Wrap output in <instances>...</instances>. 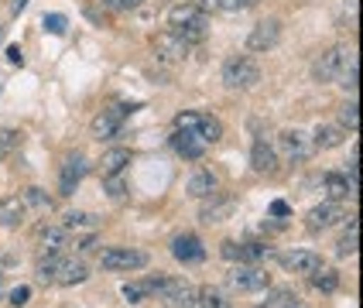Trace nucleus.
<instances>
[{
    "label": "nucleus",
    "mask_w": 363,
    "mask_h": 308,
    "mask_svg": "<svg viewBox=\"0 0 363 308\" xmlns=\"http://www.w3.org/2000/svg\"><path fill=\"white\" fill-rule=\"evenodd\" d=\"M89 278V270H86V264L82 261H76V257H62V253H48V257H41L38 261V281H45V285H82Z\"/></svg>",
    "instance_id": "1"
},
{
    "label": "nucleus",
    "mask_w": 363,
    "mask_h": 308,
    "mask_svg": "<svg viewBox=\"0 0 363 308\" xmlns=\"http://www.w3.org/2000/svg\"><path fill=\"white\" fill-rule=\"evenodd\" d=\"M168 24H172V35H179L185 45H199L206 38V14L192 4H179L168 11Z\"/></svg>",
    "instance_id": "2"
},
{
    "label": "nucleus",
    "mask_w": 363,
    "mask_h": 308,
    "mask_svg": "<svg viewBox=\"0 0 363 308\" xmlns=\"http://www.w3.org/2000/svg\"><path fill=\"white\" fill-rule=\"evenodd\" d=\"M144 285H147L151 295H158L168 308H196V298H199V291L189 281H182V278H151Z\"/></svg>",
    "instance_id": "3"
},
{
    "label": "nucleus",
    "mask_w": 363,
    "mask_h": 308,
    "mask_svg": "<svg viewBox=\"0 0 363 308\" xmlns=\"http://www.w3.org/2000/svg\"><path fill=\"white\" fill-rule=\"evenodd\" d=\"M223 82H226V89H250L261 82V69L250 55H233L223 65Z\"/></svg>",
    "instance_id": "4"
},
{
    "label": "nucleus",
    "mask_w": 363,
    "mask_h": 308,
    "mask_svg": "<svg viewBox=\"0 0 363 308\" xmlns=\"http://www.w3.org/2000/svg\"><path fill=\"white\" fill-rule=\"evenodd\" d=\"M100 264L106 270H141L147 267V253L134 250V246H110V250H103Z\"/></svg>",
    "instance_id": "5"
},
{
    "label": "nucleus",
    "mask_w": 363,
    "mask_h": 308,
    "mask_svg": "<svg viewBox=\"0 0 363 308\" xmlns=\"http://www.w3.org/2000/svg\"><path fill=\"white\" fill-rule=\"evenodd\" d=\"M134 113V106H110V110H103L100 117L93 120V137L96 141H110V137H117L121 134L123 120Z\"/></svg>",
    "instance_id": "6"
},
{
    "label": "nucleus",
    "mask_w": 363,
    "mask_h": 308,
    "mask_svg": "<svg viewBox=\"0 0 363 308\" xmlns=\"http://www.w3.org/2000/svg\"><path fill=\"white\" fill-rule=\"evenodd\" d=\"M353 52L350 48H343V45H336V48H329V52H323V59L312 65V76L319 82H336V76H340V69L346 65V59H350Z\"/></svg>",
    "instance_id": "7"
},
{
    "label": "nucleus",
    "mask_w": 363,
    "mask_h": 308,
    "mask_svg": "<svg viewBox=\"0 0 363 308\" xmlns=\"http://www.w3.org/2000/svg\"><path fill=\"white\" fill-rule=\"evenodd\" d=\"M267 285H271V278L264 274L261 267H254V264H240L233 274H230V287H233V291H240V295L264 291Z\"/></svg>",
    "instance_id": "8"
},
{
    "label": "nucleus",
    "mask_w": 363,
    "mask_h": 308,
    "mask_svg": "<svg viewBox=\"0 0 363 308\" xmlns=\"http://www.w3.org/2000/svg\"><path fill=\"white\" fill-rule=\"evenodd\" d=\"M172 257L179 264H199V261H206V244L196 233H182V236L172 240Z\"/></svg>",
    "instance_id": "9"
},
{
    "label": "nucleus",
    "mask_w": 363,
    "mask_h": 308,
    "mask_svg": "<svg viewBox=\"0 0 363 308\" xmlns=\"http://www.w3.org/2000/svg\"><path fill=\"white\" fill-rule=\"evenodd\" d=\"M340 219H346V209L340 203H333V199H325L323 205H315V209L308 212L305 226H308L312 233H323V229H329V226L340 223Z\"/></svg>",
    "instance_id": "10"
},
{
    "label": "nucleus",
    "mask_w": 363,
    "mask_h": 308,
    "mask_svg": "<svg viewBox=\"0 0 363 308\" xmlns=\"http://www.w3.org/2000/svg\"><path fill=\"white\" fill-rule=\"evenodd\" d=\"M278 41H281V21L267 18V21H261V24L250 31L247 48H250V52H267V48H274Z\"/></svg>",
    "instance_id": "11"
},
{
    "label": "nucleus",
    "mask_w": 363,
    "mask_h": 308,
    "mask_svg": "<svg viewBox=\"0 0 363 308\" xmlns=\"http://www.w3.org/2000/svg\"><path fill=\"white\" fill-rule=\"evenodd\" d=\"M86 171H89V161H86L82 154H69L65 164H62V178H59L62 195H72V192H76V185L86 178Z\"/></svg>",
    "instance_id": "12"
},
{
    "label": "nucleus",
    "mask_w": 363,
    "mask_h": 308,
    "mask_svg": "<svg viewBox=\"0 0 363 308\" xmlns=\"http://www.w3.org/2000/svg\"><path fill=\"white\" fill-rule=\"evenodd\" d=\"M281 147H284V154L291 158V161H308L312 158V137L305 134V130H284L281 134Z\"/></svg>",
    "instance_id": "13"
},
{
    "label": "nucleus",
    "mask_w": 363,
    "mask_h": 308,
    "mask_svg": "<svg viewBox=\"0 0 363 308\" xmlns=\"http://www.w3.org/2000/svg\"><path fill=\"white\" fill-rule=\"evenodd\" d=\"M172 147L179 151L182 158H189V161H199L202 154H206V147H209V144L202 141V137L196 134V130H179V127H175V137H172Z\"/></svg>",
    "instance_id": "14"
},
{
    "label": "nucleus",
    "mask_w": 363,
    "mask_h": 308,
    "mask_svg": "<svg viewBox=\"0 0 363 308\" xmlns=\"http://www.w3.org/2000/svg\"><path fill=\"white\" fill-rule=\"evenodd\" d=\"M223 257L240 261V264H254V261L271 257V246H264V244H233V240H226V244H223Z\"/></svg>",
    "instance_id": "15"
},
{
    "label": "nucleus",
    "mask_w": 363,
    "mask_h": 308,
    "mask_svg": "<svg viewBox=\"0 0 363 308\" xmlns=\"http://www.w3.org/2000/svg\"><path fill=\"white\" fill-rule=\"evenodd\" d=\"M281 264L291 270V274H315L319 267H323V257L319 253H312V250H291V253H284Z\"/></svg>",
    "instance_id": "16"
},
{
    "label": "nucleus",
    "mask_w": 363,
    "mask_h": 308,
    "mask_svg": "<svg viewBox=\"0 0 363 308\" xmlns=\"http://www.w3.org/2000/svg\"><path fill=\"white\" fill-rule=\"evenodd\" d=\"M213 199L216 203H206L202 205V223H223V219H230L233 216V209H237V199H230V195H220V192H213Z\"/></svg>",
    "instance_id": "17"
},
{
    "label": "nucleus",
    "mask_w": 363,
    "mask_h": 308,
    "mask_svg": "<svg viewBox=\"0 0 363 308\" xmlns=\"http://www.w3.org/2000/svg\"><path fill=\"white\" fill-rule=\"evenodd\" d=\"M250 168H254L257 175H271V171L278 168V154H274V147L267 141H257L250 147Z\"/></svg>",
    "instance_id": "18"
},
{
    "label": "nucleus",
    "mask_w": 363,
    "mask_h": 308,
    "mask_svg": "<svg viewBox=\"0 0 363 308\" xmlns=\"http://www.w3.org/2000/svg\"><path fill=\"white\" fill-rule=\"evenodd\" d=\"M38 244L45 253H62V250L69 246V229H65V226H41Z\"/></svg>",
    "instance_id": "19"
},
{
    "label": "nucleus",
    "mask_w": 363,
    "mask_h": 308,
    "mask_svg": "<svg viewBox=\"0 0 363 308\" xmlns=\"http://www.w3.org/2000/svg\"><path fill=\"white\" fill-rule=\"evenodd\" d=\"M346 141V127H336V123H319V130L312 134V147L319 151H333Z\"/></svg>",
    "instance_id": "20"
},
{
    "label": "nucleus",
    "mask_w": 363,
    "mask_h": 308,
    "mask_svg": "<svg viewBox=\"0 0 363 308\" xmlns=\"http://www.w3.org/2000/svg\"><path fill=\"white\" fill-rule=\"evenodd\" d=\"M155 52H158L164 62H179V59H185L189 45H185L179 35H172V31H168V35H158V38H155Z\"/></svg>",
    "instance_id": "21"
},
{
    "label": "nucleus",
    "mask_w": 363,
    "mask_h": 308,
    "mask_svg": "<svg viewBox=\"0 0 363 308\" xmlns=\"http://www.w3.org/2000/svg\"><path fill=\"white\" fill-rule=\"evenodd\" d=\"M216 188H220L216 175H213V171H206V168H199V171L189 178V195H192V199H209Z\"/></svg>",
    "instance_id": "22"
},
{
    "label": "nucleus",
    "mask_w": 363,
    "mask_h": 308,
    "mask_svg": "<svg viewBox=\"0 0 363 308\" xmlns=\"http://www.w3.org/2000/svg\"><path fill=\"white\" fill-rule=\"evenodd\" d=\"M323 192H325V199L340 203V199H346V195H353L357 188L346 182V175H336V171H329V175H323Z\"/></svg>",
    "instance_id": "23"
},
{
    "label": "nucleus",
    "mask_w": 363,
    "mask_h": 308,
    "mask_svg": "<svg viewBox=\"0 0 363 308\" xmlns=\"http://www.w3.org/2000/svg\"><path fill=\"white\" fill-rule=\"evenodd\" d=\"M127 164H130V151H127V147H113V151H106V154H103V161H100L103 178H106V175H121Z\"/></svg>",
    "instance_id": "24"
},
{
    "label": "nucleus",
    "mask_w": 363,
    "mask_h": 308,
    "mask_svg": "<svg viewBox=\"0 0 363 308\" xmlns=\"http://www.w3.org/2000/svg\"><path fill=\"white\" fill-rule=\"evenodd\" d=\"M24 199L11 195V199H0V226H18L24 219Z\"/></svg>",
    "instance_id": "25"
},
{
    "label": "nucleus",
    "mask_w": 363,
    "mask_h": 308,
    "mask_svg": "<svg viewBox=\"0 0 363 308\" xmlns=\"http://www.w3.org/2000/svg\"><path fill=\"white\" fill-rule=\"evenodd\" d=\"M196 134H199L206 144H216L223 137V123L209 113H199V123H196Z\"/></svg>",
    "instance_id": "26"
},
{
    "label": "nucleus",
    "mask_w": 363,
    "mask_h": 308,
    "mask_svg": "<svg viewBox=\"0 0 363 308\" xmlns=\"http://www.w3.org/2000/svg\"><path fill=\"white\" fill-rule=\"evenodd\" d=\"M308 278H312V287H315V291H325V295L340 287V274H336L333 267H319V270L308 274Z\"/></svg>",
    "instance_id": "27"
},
{
    "label": "nucleus",
    "mask_w": 363,
    "mask_h": 308,
    "mask_svg": "<svg viewBox=\"0 0 363 308\" xmlns=\"http://www.w3.org/2000/svg\"><path fill=\"white\" fill-rule=\"evenodd\" d=\"M357 79H360V69H357V55H350V59H346V65L340 69V76H336V82L343 86L346 93H357V86H360Z\"/></svg>",
    "instance_id": "28"
},
{
    "label": "nucleus",
    "mask_w": 363,
    "mask_h": 308,
    "mask_svg": "<svg viewBox=\"0 0 363 308\" xmlns=\"http://www.w3.org/2000/svg\"><path fill=\"white\" fill-rule=\"evenodd\" d=\"M298 305V298H295V291H288V287H274L271 295H267V302L261 308H295Z\"/></svg>",
    "instance_id": "29"
},
{
    "label": "nucleus",
    "mask_w": 363,
    "mask_h": 308,
    "mask_svg": "<svg viewBox=\"0 0 363 308\" xmlns=\"http://www.w3.org/2000/svg\"><path fill=\"white\" fill-rule=\"evenodd\" d=\"M196 305L199 308H230V298L223 295L220 287H206V291H199Z\"/></svg>",
    "instance_id": "30"
},
{
    "label": "nucleus",
    "mask_w": 363,
    "mask_h": 308,
    "mask_svg": "<svg viewBox=\"0 0 363 308\" xmlns=\"http://www.w3.org/2000/svg\"><path fill=\"white\" fill-rule=\"evenodd\" d=\"M62 226H65V229H96V226H100V219H96L93 212H69Z\"/></svg>",
    "instance_id": "31"
},
{
    "label": "nucleus",
    "mask_w": 363,
    "mask_h": 308,
    "mask_svg": "<svg viewBox=\"0 0 363 308\" xmlns=\"http://www.w3.org/2000/svg\"><path fill=\"white\" fill-rule=\"evenodd\" d=\"M357 244H360V236H357V219H353V223H350V233L336 244V253H340V257H353V253H357Z\"/></svg>",
    "instance_id": "32"
},
{
    "label": "nucleus",
    "mask_w": 363,
    "mask_h": 308,
    "mask_svg": "<svg viewBox=\"0 0 363 308\" xmlns=\"http://www.w3.org/2000/svg\"><path fill=\"white\" fill-rule=\"evenodd\" d=\"M21 147V134L18 130H0V158H11Z\"/></svg>",
    "instance_id": "33"
},
{
    "label": "nucleus",
    "mask_w": 363,
    "mask_h": 308,
    "mask_svg": "<svg viewBox=\"0 0 363 308\" xmlns=\"http://www.w3.org/2000/svg\"><path fill=\"white\" fill-rule=\"evenodd\" d=\"M41 28H45L48 35H65L69 18H65V14H45V18H41Z\"/></svg>",
    "instance_id": "34"
},
{
    "label": "nucleus",
    "mask_w": 363,
    "mask_h": 308,
    "mask_svg": "<svg viewBox=\"0 0 363 308\" xmlns=\"http://www.w3.org/2000/svg\"><path fill=\"white\" fill-rule=\"evenodd\" d=\"M24 205H35V209H52V195H45V188H28V192H24Z\"/></svg>",
    "instance_id": "35"
},
{
    "label": "nucleus",
    "mask_w": 363,
    "mask_h": 308,
    "mask_svg": "<svg viewBox=\"0 0 363 308\" xmlns=\"http://www.w3.org/2000/svg\"><path fill=\"white\" fill-rule=\"evenodd\" d=\"M357 110H360L357 103H346L343 110H340V120H343V127H350V130L360 127V113H357Z\"/></svg>",
    "instance_id": "36"
},
{
    "label": "nucleus",
    "mask_w": 363,
    "mask_h": 308,
    "mask_svg": "<svg viewBox=\"0 0 363 308\" xmlns=\"http://www.w3.org/2000/svg\"><path fill=\"white\" fill-rule=\"evenodd\" d=\"M147 295H151V291H147V285H138V281H134V285H123V298H127L130 305H138V302H144Z\"/></svg>",
    "instance_id": "37"
},
{
    "label": "nucleus",
    "mask_w": 363,
    "mask_h": 308,
    "mask_svg": "<svg viewBox=\"0 0 363 308\" xmlns=\"http://www.w3.org/2000/svg\"><path fill=\"white\" fill-rule=\"evenodd\" d=\"M123 192H127V188H123L121 175H106V195H110V199H123Z\"/></svg>",
    "instance_id": "38"
},
{
    "label": "nucleus",
    "mask_w": 363,
    "mask_h": 308,
    "mask_svg": "<svg viewBox=\"0 0 363 308\" xmlns=\"http://www.w3.org/2000/svg\"><path fill=\"white\" fill-rule=\"evenodd\" d=\"M261 0H220L223 11H250V7H257Z\"/></svg>",
    "instance_id": "39"
},
{
    "label": "nucleus",
    "mask_w": 363,
    "mask_h": 308,
    "mask_svg": "<svg viewBox=\"0 0 363 308\" xmlns=\"http://www.w3.org/2000/svg\"><path fill=\"white\" fill-rule=\"evenodd\" d=\"M28 298H31V287H28V285H21V287H14V291H11V305H14V308H24V305H28Z\"/></svg>",
    "instance_id": "40"
},
{
    "label": "nucleus",
    "mask_w": 363,
    "mask_h": 308,
    "mask_svg": "<svg viewBox=\"0 0 363 308\" xmlns=\"http://www.w3.org/2000/svg\"><path fill=\"white\" fill-rule=\"evenodd\" d=\"M192 7H199L202 14H209V11H216V7H220V0H192Z\"/></svg>",
    "instance_id": "41"
},
{
    "label": "nucleus",
    "mask_w": 363,
    "mask_h": 308,
    "mask_svg": "<svg viewBox=\"0 0 363 308\" xmlns=\"http://www.w3.org/2000/svg\"><path fill=\"white\" fill-rule=\"evenodd\" d=\"M7 59H11V65H24V52H21L18 45H11L7 48Z\"/></svg>",
    "instance_id": "42"
},
{
    "label": "nucleus",
    "mask_w": 363,
    "mask_h": 308,
    "mask_svg": "<svg viewBox=\"0 0 363 308\" xmlns=\"http://www.w3.org/2000/svg\"><path fill=\"white\" fill-rule=\"evenodd\" d=\"M271 212H274V216H288L291 209H288V203H284V199H274V203H271Z\"/></svg>",
    "instance_id": "43"
},
{
    "label": "nucleus",
    "mask_w": 363,
    "mask_h": 308,
    "mask_svg": "<svg viewBox=\"0 0 363 308\" xmlns=\"http://www.w3.org/2000/svg\"><path fill=\"white\" fill-rule=\"evenodd\" d=\"M79 253H89V250H93V246H96V236H86V240H79Z\"/></svg>",
    "instance_id": "44"
},
{
    "label": "nucleus",
    "mask_w": 363,
    "mask_h": 308,
    "mask_svg": "<svg viewBox=\"0 0 363 308\" xmlns=\"http://www.w3.org/2000/svg\"><path fill=\"white\" fill-rule=\"evenodd\" d=\"M110 4H113V7H138L141 0H110Z\"/></svg>",
    "instance_id": "45"
},
{
    "label": "nucleus",
    "mask_w": 363,
    "mask_h": 308,
    "mask_svg": "<svg viewBox=\"0 0 363 308\" xmlns=\"http://www.w3.org/2000/svg\"><path fill=\"white\" fill-rule=\"evenodd\" d=\"M28 4H31V0H14V14H21V11H24Z\"/></svg>",
    "instance_id": "46"
},
{
    "label": "nucleus",
    "mask_w": 363,
    "mask_h": 308,
    "mask_svg": "<svg viewBox=\"0 0 363 308\" xmlns=\"http://www.w3.org/2000/svg\"><path fill=\"white\" fill-rule=\"evenodd\" d=\"M346 7H350V11H357V0H346Z\"/></svg>",
    "instance_id": "47"
},
{
    "label": "nucleus",
    "mask_w": 363,
    "mask_h": 308,
    "mask_svg": "<svg viewBox=\"0 0 363 308\" xmlns=\"http://www.w3.org/2000/svg\"><path fill=\"white\" fill-rule=\"evenodd\" d=\"M0 291H4V270H0Z\"/></svg>",
    "instance_id": "48"
},
{
    "label": "nucleus",
    "mask_w": 363,
    "mask_h": 308,
    "mask_svg": "<svg viewBox=\"0 0 363 308\" xmlns=\"http://www.w3.org/2000/svg\"><path fill=\"white\" fill-rule=\"evenodd\" d=\"M295 308H302V305H295Z\"/></svg>",
    "instance_id": "49"
}]
</instances>
